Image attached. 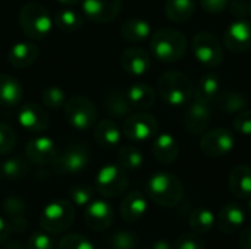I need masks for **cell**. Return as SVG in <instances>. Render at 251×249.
<instances>
[{"mask_svg": "<svg viewBox=\"0 0 251 249\" xmlns=\"http://www.w3.org/2000/svg\"><path fill=\"white\" fill-rule=\"evenodd\" d=\"M75 219V205L68 200H54L49 203L40 214V227L51 235L66 232Z\"/></svg>", "mask_w": 251, "mask_h": 249, "instance_id": "obj_5", "label": "cell"}, {"mask_svg": "<svg viewBox=\"0 0 251 249\" xmlns=\"http://www.w3.org/2000/svg\"><path fill=\"white\" fill-rule=\"evenodd\" d=\"M129 183L128 173L119 164H106L103 166L96 178V191L104 198H118L121 197Z\"/></svg>", "mask_w": 251, "mask_h": 249, "instance_id": "obj_8", "label": "cell"}, {"mask_svg": "<svg viewBox=\"0 0 251 249\" xmlns=\"http://www.w3.org/2000/svg\"><path fill=\"white\" fill-rule=\"evenodd\" d=\"M228 7L235 19H246L249 16V0H232Z\"/></svg>", "mask_w": 251, "mask_h": 249, "instance_id": "obj_46", "label": "cell"}, {"mask_svg": "<svg viewBox=\"0 0 251 249\" xmlns=\"http://www.w3.org/2000/svg\"><path fill=\"white\" fill-rule=\"evenodd\" d=\"M224 44L232 53H244L251 48V22L235 19L224 34Z\"/></svg>", "mask_w": 251, "mask_h": 249, "instance_id": "obj_13", "label": "cell"}, {"mask_svg": "<svg viewBox=\"0 0 251 249\" xmlns=\"http://www.w3.org/2000/svg\"><path fill=\"white\" fill-rule=\"evenodd\" d=\"M63 114L71 128L75 131H88L97 120L94 104L84 95H75L63 106Z\"/></svg>", "mask_w": 251, "mask_h": 249, "instance_id": "obj_7", "label": "cell"}, {"mask_svg": "<svg viewBox=\"0 0 251 249\" xmlns=\"http://www.w3.org/2000/svg\"><path fill=\"white\" fill-rule=\"evenodd\" d=\"M174 249H207V247L201 235L191 230L176 238L174 242Z\"/></svg>", "mask_w": 251, "mask_h": 249, "instance_id": "obj_40", "label": "cell"}, {"mask_svg": "<svg viewBox=\"0 0 251 249\" xmlns=\"http://www.w3.org/2000/svg\"><path fill=\"white\" fill-rule=\"evenodd\" d=\"M150 249H174V245L168 239H157Z\"/></svg>", "mask_w": 251, "mask_h": 249, "instance_id": "obj_49", "label": "cell"}, {"mask_svg": "<svg viewBox=\"0 0 251 249\" xmlns=\"http://www.w3.org/2000/svg\"><path fill=\"white\" fill-rule=\"evenodd\" d=\"M249 16H251V0H249Z\"/></svg>", "mask_w": 251, "mask_h": 249, "instance_id": "obj_53", "label": "cell"}, {"mask_svg": "<svg viewBox=\"0 0 251 249\" xmlns=\"http://www.w3.org/2000/svg\"><path fill=\"white\" fill-rule=\"evenodd\" d=\"M38 54H40L38 47L34 43L21 41L10 47L7 57L12 66L18 69H25V68H29L32 63H35V60L38 59Z\"/></svg>", "mask_w": 251, "mask_h": 249, "instance_id": "obj_25", "label": "cell"}, {"mask_svg": "<svg viewBox=\"0 0 251 249\" xmlns=\"http://www.w3.org/2000/svg\"><path fill=\"white\" fill-rule=\"evenodd\" d=\"M244 223H246V211L241 208V205L235 203H229L224 205L216 217V226L225 235H232L241 230Z\"/></svg>", "mask_w": 251, "mask_h": 249, "instance_id": "obj_20", "label": "cell"}, {"mask_svg": "<svg viewBox=\"0 0 251 249\" xmlns=\"http://www.w3.org/2000/svg\"><path fill=\"white\" fill-rule=\"evenodd\" d=\"M218 107V110L224 112V113H240L243 110H246L247 107V97L240 92V91H224L219 92L216 100L213 101Z\"/></svg>", "mask_w": 251, "mask_h": 249, "instance_id": "obj_30", "label": "cell"}, {"mask_svg": "<svg viewBox=\"0 0 251 249\" xmlns=\"http://www.w3.org/2000/svg\"><path fill=\"white\" fill-rule=\"evenodd\" d=\"M18 122L26 132L40 134L49 128V114L44 107L26 103L18 112Z\"/></svg>", "mask_w": 251, "mask_h": 249, "instance_id": "obj_16", "label": "cell"}, {"mask_svg": "<svg viewBox=\"0 0 251 249\" xmlns=\"http://www.w3.org/2000/svg\"><path fill=\"white\" fill-rule=\"evenodd\" d=\"M41 101H43V106L47 107L49 110H59L65 106L66 95L62 88L53 85V87H47L41 92Z\"/></svg>", "mask_w": 251, "mask_h": 249, "instance_id": "obj_38", "label": "cell"}, {"mask_svg": "<svg viewBox=\"0 0 251 249\" xmlns=\"http://www.w3.org/2000/svg\"><path fill=\"white\" fill-rule=\"evenodd\" d=\"M0 167H1V175L10 181H19L25 178L29 172V163L19 156L7 158Z\"/></svg>", "mask_w": 251, "mask_h": 249, "instance_id": "obj_35", "label": "cell"}, {"mask_svg": "<svg viewBox=\"0 0 251 249\" xmlns=\"http://www.w3.org/2000/svg\"><path fill=\"white\" fill-rule=\"evenodd\" d=\"M121 35L128 43H141L151 35V26L146 19L131 18L122 23Z\"/></svg>", "mask_w": 251, "mask_h": 249, "instance_id": "obj_28", "label": "cell"}, {"mask_svg": "<svg viewBox=\"0 0 251 249\" xmlns=\"http://www.w3.org/2000/svg\"><path fill=\"white\" fill-rule=\"evenodd\" d=\"M235 147V136L226 128L206 131L200 141V150L206 157L219 158L228 156Z\"/></svg>", "mask_w": 251, "mask_h": 249, "instance_id": "obj_11", "label": "cell"}, {"mask_svg": "<svg viewBox=\"0 0 251 249\" xmlns=\"http://www.w3.org/2000/svg\"><path fill=\"white\" fill-rule=\"evenodd\" d=\"M113 208L104 200H93L84 211V222L94 232H104L113 223Z\"/></svg>", "mask_w": 251, "mask_h": 249, "instance_id": "obj_12", "label": "cell"}, {"mask_svg": "<svg viewBox=\"0 0 251 249\" xmlns=\"http://www.w3.org/2000/svg\"><path fill=\"white\" fill-rule=\"evenodd\" d=\"M90 163V150L85 144H72L60 154L57 153L51 163L53 170L60 175H75L82 172Z\"/></svg>", "mask_w": 251, "mask_h": 249, "instance_id": "obj_9", "label": "cell"}, {"mask_svg": "<svg viewBox=\"0 0 251 249\" xmlns=\"http://www.w3.org/2000/svg\"><path fill=\"white\" fill-rule=\"evenodd\" d=\"M234 129L246 136L251 135V110H243L237 113L234 119Z\"/></svg>", "mask_w": 251, "mask_h": 249, "instance_id": "obj_44", "label": "cell"}, {"mask_svg": "<svg viewBox=\"0 0 251 249\" xmlns=\"http://www.w3.org/2000/svg\"><path fill=\"white\" fill-rule=\"evenodd\" d=\"M24 90L21 82L7 73H0V106L16 107L21 103Z\"/></svg>", "mask_w": 251, "mask_h": 249, "instance_id": "obj_27", "label": "cell"}, {"mask_svg": "<svg viewBox=\"0 0 251 249\" xmlns=\"http://www.w3.org/2000/svg\"><path fill=\"white\" fill-rule=\"evenodd\" d=\"M228 188L231 194L241 200H249L251 197V166L238 164L228 176Z\"/></svg>", "mask_w": 251, "mask_h": 249, "instance_id": "obj_22", "label": "cell"}, {"mask_svg": "<svg viewBox=\"0 0 251 249\" xmlns=\"http://www.w3.org/2000/svg\"><path fill=\"white\" fill-rule=\"evenodd\" d=\"M149 198L160 207H176L184 197L182 182L172 173L157 172L150 176L147 182Z\"/></svg>", "mask_w": 251, "mask_h": 249, "instance_id": "obj_2", "label": "cell"}, {"mask_svg": "<svg viewBox=\"0 0 251 249\" xmlns=\"http://www.w3.org/2000/svg\"><path fill=\"white\" fill-rule=\"evenodd\" d=\"M26 249H54L53 241L49 236L47 232L41 230V232H34L28 242H26Z\"/></svg>", "mask_w": 251, "mask_h": 249, "instance_id": "obj_43", "label": "cell"}, {"mask_svg": "<svg viewBox=\"0 0 251 249\" xmlns=\"http://www.w3.org/2000/svg\"><path fill=\"white\" fill-rule=\"evenodd\" d=\"M229 1L231 0H200V4H201L203 10H206L207 13L219 15L228 9Z\"/></svg>", "mask_w": 251, "mask_h": 249, "instance_id": "obj_45", "label": "cell"}, {"mask_svg": "<svg viewBox=\"0 0 251 249\" xmlns=\"http://www.w3.org/2000/svg\"><path fill=\"white\" fill-rule=\"evenodd\" d=\"M94 139L103 148H113L121 142V131L113 120L104 119L94 126Z\"/></svg>", "mask_w": 251, "mask_h": 249, "instance_id": "obj_29", "label": "cell"}, {"mask_svg": "<svg viewBox=\"0 0 251 249\" xmlns=\"http://www.w3.org/2000/svg\"><path fill=\"white\" fill-rule=\"evenodd\" d=\"M3 211L7 216V222L13 233H22L28 229L26 204L21 197L9 195L3 200Z\"/></svg>", "mask_w": 251, "mask_h": 249, "instance_id": "obj_19", "label": "cell"}, {"mask_svg": "<svg viewBox=\"0 0 251 249\" xmlns=\"http://www.w3.org/2000/svg\"><path fill=\"white\" fill-rule=\"evenodd\" d=\"M240 247H241V249H251V226H247V227L241 229Z\"/></svg>", "mask_w": 251, "mask_h": 249, "instance_id": "obj_48", "label": "cell"}, {"mask_svg": "<svg viewBox=\"0 0 251 249\" xmlns=\"http://www.w3.org/2000/svg\"><path fill=\"white\" fill-rule=\"evenodd\" d=\"M10 233H12V229H10L7 219H3L0 216V244H4L9 239Z\"/></svg>", "mask_w": 251, "mask_h": 249, "instance_id": "obj_47", "label": "cell"}, {"mask_svg": "<svg viewBox=\"0 0 251 249\" xmlns=\"http://www.w3.org/2000/svg\"><path fill=\"white\" fill-rule=\"evenodd\" d=\"M196 12V0H166V18L175 23L188 21Z\"/></svg>", "mask_w": 251, "mask_h": 249, "instance_id": "obj_31", "label": "cell"}, {"mask_svg": "<svg viewBox=\"0 0 251 249\" xmlns=\"http://www.w3.org/2000/svg\"><path fill=\"white\" fill-rule=\"evenodd\" d=\"M54 23L57 25L59 29H62L65 32H75L79 28H82L84 21H82V16L79 13H76L75 10L63 9L59 13H56Z\"/></svg>", "mask_w": 251, "mask_h": 249, "instance_id": "obj_36", "label": "cell"}, {"mask_svg": "<svg viewBox=\"0 0 251 249\" xmlns=\"http://www.w3.org/2000/svg\"><path fill=\"white\" fill-rule=\"evenodd\" d=\"M0 178H1V167H0Z\"/></svg>", "mask_w": 251, "mask_h": 249, "instance_id": "obj_54", "label": "cell"}, {"mask_svg": "<svg viewBox=\"0 0 251 249\" xmlns=\"http://www.w3.org/2000/svg\"><path fill=\"white\" fill-rule=\"evenodd\" d=\"M126 98L131 109L135 110H149L156 104V91L151 85L146 82H135L126 90Z\"/></svg>", "mask_w": 251, "mask_h": 249, "instance_id": "obj_23", "label": "cell"}, {"mask_svg": "<svg viewBox=\"0 0 251 249\" xmlns=\"http://www.w3.org/2000/svg\"><path fill=\"white\" fill-rule=\"evenodd\" d=\"M121 66L122 69L132 76L146 75L151 66L150 54L140 47H129L121 54Z\"/></svg>", "mask_w": 251, "mask_h": 249, "instance_id": "obj_18", "label": "cell"}, {"mask_svg": "<svg viewBox=\"0 0 251 249\" xmlns=\"http://www.w3.org/2000/svg\"><path fill=\"white\" fill-rule=\"evenodd\" d=\"M104 109L106 112L113 117H126L129 112L132 110L129 106V101L126 98V94H124L119 90H113L107 92L104 97Z\"/></svg>", "mask_w": 251, "mask_h": 249, "instance_id": "obj_33", "label": "cell"}, {"mask_svg": "<svg viewBox=\"0 0 251 249\" xmlns=\"http://www.w3.org/2000/svg\"><path fill=\"white\" fill-rule=\"evenodd\" d=\"M138 242V236L134 232L124 229L112 233L107 239V245L110 249H137Z\"/></svg>", "mask_w": 251, "mask_h": 249, "instance_id": "obj_37", "label": "cell"}, {"mask_svg": "<svg viewBox=\"0 0 251 249\" xmlns=\"http://www.w3.org/2000/svg\"><path fill=\"white\" fill-rule=\"evenodd\" d=\"M16 145V134L15 131L6 125L0 122V156H6L9 154Z\"/></svg>", "mask_w": 251, "mask_h": 249, "instance_id": "obj_42", "label": "cell"}, {"mask_svg": "<svg viewBox=\"0 0 251 249\" xmlns=\"http://www.w3.org/2000/svg\"><path fill=\"white\" fill-rule=\"evenodd\" d=\"M153 156L162 164H172L179 156V144L171 134H160L153 142Z\"/></svg>", "mask_w": 251, "mask_h": 249, "instance_id": "obj_24", "label": "cell"}, {"mask_svg": "<svg viewBox=\"0 0 251 249\" xmlns=\"http://www.w3.org/2000/svg\"><path fill=\"white\" fill-rule=\"evenodd\" d=\"M188 48L187 35L174 28H160L150 38V50L153 56L163 63L179 62Z\"/></svg>", "mask_w": 251, "mask_h": 249, "instance_id": "obj_1", "label": "cell"}, {"mask_svg": "<svg viewBox=\"0 0 251 249\" xmlns=\"http://www.w3.org/2000/svg\"><path fill=\"white\" fill-rule=\"evenodd\" d=\"M188 225H190V229L193 232L203 236V235L212 232V229L216 226V216L212 210L201 207V208L194 210L190 214Z\"/></svg>", "mask_w": 251, "mask_h": 249, "instance_id": "obj_32", "label": "cell"}, {"mask_svg": "<svg viewBox=\"0 0 251 249\" xmlns=\"http://www.w3.org/2000/svg\"><path fill=\"white\" fill-rule=\"evenodd\" d=\"M3 249H26L24 248V245L19 242V241H9V242H6L4 244V247H3Z\"/></svg>", "mask_w": 251, "mask_h": 249, "instance_id": "obj_50", "label": "cell"}, {"mask_svg": "<svg viewBox=\"0 0 251 249\" xmlns=\"http://www.w3.org/2000/svg\"><path fill=\"white\" fill-rule=\"evenodd\" d=\"M247 211H249V216L251 217V197L249 198V203H247Z\"/></svg>", "mask_w": 251, "mask_h": 249, "instance_id": "obj_52", "label": "cell"}, {"mask_svg": "<svg viewBox=\"0 0 251 249\" xmlns=\"http://www.w3.org/2000/svg\"><path fill=\"white\" fill-rule=\"evenodd\" d=\"M212 122V110L209 104L200 103V101H193L190 107L187 109L185 117H184V126L190 135H203Z\"/></svg>", "mask_w": 251, "mask_h": 249, "instance_id": "obj_15", "label": "cell"}, {"mask_svg": "<svg viewBox=\"0 0 251 249\" xmlns=\"http://www.w3.org/2000/svg\"><path fill=\"white\" fill-rule=\"evenodd\" d=\"M121 7L122 0H82L84 15L96 23L112 22L119 15Z\"/></svg>", "mask_w": 251, "mask_h": 249, "instance_id": "obj_14", "label": "cell"}, {"mask_svg": "<svg viewBox=\"0 0 251 249\" xmlns=\"http://www.w3.org/2000/svg\"><path fill=\"white\" fill-rule=\"evenodd\" d=\"M59 3H62V4H68V6H74V4H76L78 1H81V0H57Z\"/></svg>", "mask_w": 251, "mask_h": 249, "instance_id": "obj_51", "label": "cell"}, {"mask_svg": "<svg viewBox=\"0 0 251 249\" xmlns=\"http://www.w3.org/2000/svg\"><path fill=\"white\" fill-rule=\"evenodd\" d=\"M69 197L75 207H87L94 200V188L87 183L74 185L69 189Z\"/></svg>", "mask_w": 251, "mask_h": 249, "instance_id": "obj_39", "label": "cell"}, {"mask_svg": "<svg viewBox=\"0 0 251 249\" xmlns=\"http://www.w3.org/2000/svg\"><path fill=\"white\" fill-rule=\"evenodd\" d=\"M194 85L191 79L179 70H168L157 81V92L160 98L172 106L181 107L193 98Z\"/></svg>", "mask_w": 251, "mask_h": 249, "instance_id": "obj_3", "label": "cell"}, {"mask_svg": "<svg viewBox=\"0 0 251 249\" xmlns=\"http://www.w3.org/2000/svg\"><path fill=\"white\" fill-rule=\"evenodd\" d=\"M191 51L199 63L206 68H218L224 62V47L219 38L207 31H200L191 38Z\"/></svg>", "mask_w": 251, "mask_h": 249, "instance_id": "obj_6", "label": "cell"}, {"mask_svg": "<svg viewBox=\"0 0 251 249\" xmlns=\"http://www.w3.org/2000/svg\"><path fill=\"white\" fill-rule=\"evenodd\" d=\"M157 131H159V123L156 117L146 112L126 116L122 128L124 135L132 142L150 141L157 135Z\"/></svg>", "mask_w": 251, "mask_h": 249, "instance_id": "obj_10", "label": "cell"}, {"mask_svg": "<svg viewBox=\"0 0 251 249\" xmlns=\"http://www.w3.org/2000/svg\"><path fill=\"white\" fill-rule=\"evenodd\" d=\"M18 22L22 32L32 40L46 38L53 26L49 10L37 1H29L21 7Z\"/></svg>", "mask_w": 251, "mask_h": 249, "instance_id": "obj_4", "label": "cell"}, {"mask_svg": "<svg viewBox=\"0 0 251 249\" xmlns=\"http://www.w3.org/2000/svg\"><path fill=\"white\" fill-rule=\"evenodd\" d=\"M118 163L126 172L138 170L144 164V156L138 148H135L132 145H124V147H121V150L118 153Z\"/></svg>", "mask_w": 251, "mask_h": 249, "instance_id": "obj_34", "label": "cell"}, {"mask_svg": "<svg viewBox=\"0 0 251 249\" xmlns=\"http://www.w3.org/2000/svg\"><path fill=\"white\" fill-rule=\"evenodd\" d=\"M219 85H221V78L216 73H206L203 75L197 84L194 85V91H193V97L196 101L204 103V104H212L219 91Z\"/></svg>", "mask_w": 251, "mask_h": 249, "instance_id": "obj_26", "label": "cell"}, {"mask_svg": "<svg viewBox=\"0 0 251 249\" xmlns=\"http://www.w3.org/2000/svg\"><path fill=\"white\" fill-rule=\"evenodd\" d=\"M26 158L38 166L51 164L57 156V147L54 141L49 136H37L26 144L25 148Z\"/></svg>", "mask_w": 251, "mask_h": 249, "instance_id": "obj_17", "label": "cell"}, {"mask_svg": "<svg viewBox=\"0 0 251 249\" xmlns=\"http://www.w3.org/2000/svg\"><path fill=\"white\" fill-rule=\"evenodd\" d=\"M147 208L149 203L144 194L140 191H131L121 203V216L128 223H137L146 216Z\"/></svg>", "mask_w": 251, "mask_h": 249, "instance_id": "obj_21", "label": "cell"}, {"mask_svg": "<svg viewBox=\"0 0 251 249\" xmlns=\"http://www.w3.org/2000/svg\"><path fill=\"white\" fill-rule=\"evenodd\" d=\"M59 249H96L94 245L88 238L79 233H69L65 235L60 242H59Z\"/></svg>", "mask_w": 251, "mask_h": 249, "instance_id": "obj_41", "label": "cell"}]
</instances>
